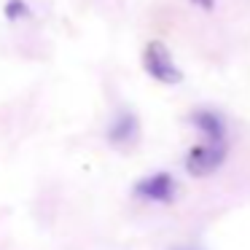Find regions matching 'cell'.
<instances>
[{
	"label": "cell",
	"mask_w": 250,
	"mask_h": 250,
	"mask_svg": "<svg viewBox=\"0 0 250 250\" xmlns=\"http://www.w3.org/2000/svg\"><path fill=\"white\" fill-rule=\"evenodd\" d=\"M194 6H199V8H205V11H212V6H215V0H191Z\"/></svg>",
	"instance_id": "7"
},
{
	"label": "cell",
	"mask_w": 250,
	"mask_h": 250,
	"mask_svg": "<svg viewBox=\"0 0 250 250\" xmlns=\"http://www.w3.org/2000/svg\"><path fill=\"white\" fill-rule=\"evenodd\" d=\"M143 67H146V73L153 81L164 83V86H175V83L183 81V70L172 62V57H169L167 46L162 41H151L146 46V51H143Z\"/></svg>",
	"instance_id": "1"
},
{
	"label": "cell",
	"mask_w": 250,
	"mask_h": 250,
	"mask_svg": "<svg viewBox=\"0 0 250 250\" xmlns=\"http://www.w3.org/2000/svg\"><path fill=\"white\" fill-rule=\"evenodd\" d=\"M175 178L169 172H153L148 178L135 183V196L146 202H159V205H169L175 199Z\"/></svg>",
	"instance_id": "3"
},
{
	"label": "cell",
	"mask_w": 250,
	"mask_h": 250,
	"mask_svg": "<svg viewBox=\"0 0 250 250\" xmlns=\"http://www.w3.org/2000/svg\"><path fill=\"white\" fill-rule=\"evenodd\" d=\"M3 14H6L8 22H17V19H22V17H30V8H27L24 0H8Z\"/></svg>",
	"instance_id": "6"
},
{
	"label": "cell",
	"mask_w": 250,
	"mask_h": 250,
	"mask_svg": "<svg viewBox=\"0 0 250 250\" xmlns=\"http://www.w3.org/2000/svg\"><path fill=\"white\" fill-rule=\"evenodd\" d=\"M137 135H140V121H137V116L129 113V110H121L113 119V124L108 126V140L119 148L132 146V143L137 140Z\"/></svg>",
	"instance_id": "4"
},
{
	"label": "cell",
	"mask_w": 250,
	"mask_h": 250,
	"mask_svg": "<svg viewBox=\"0 0 250 250\" xmlns=\"http://www.w3.org/2000/svg\"><path fill=\"white\" fill-rule=\"evenodd\" d=\"M178 250H194V248H178Z\"/></svg>",
	"instance_id": "8"
},
{
	"label": "cell",
	"mask_w": 250,
	"mask_h": 250,
	"mask_svg": "<svg viewBox=\"0 0 250 250\" xmlns=\"http://www.w3.org/2000/svg\"><path fill=\"white\" fill-rule=\"evenodd\" d=\"M226 162V148L221 143H212V146H194L186 156V172L194 175V178H205L212 175L221 164Z\"/></svg>",
	"instance_id": "2"
},
{
	"label": "cell",
	"mask_w": 250,
	"mask_h": 250,
	"mask_svg": "<svg viewBox=\"0 0 250 250\" xmlns=\"http://www.w3.org/2000/svg\"><path fill=\"white\" fill-rule=\"evenodd\" d=\"M191 124L212 143H223V137H226V121L215 110H196V113H191Z\"/></svg>",
	"instance_id": "5"
}]
</instances>
